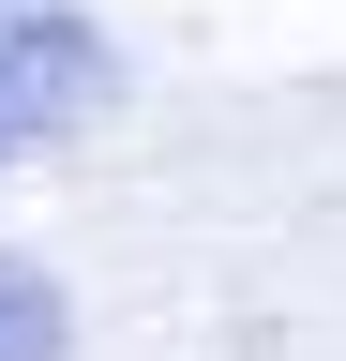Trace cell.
I'll return each mask as SVG.
<instances>
[{"mask_svg":"<svg viewBox=\"0 0 346 361\" xmlns=\"http://www.w3.org/2000/svg\"><path fill=\"white\" fill-rule=\"evenodd\" d=\"M121 121V30L91 0H0V166Z\"/></svg>","mask_w":346,"mask_h":361,"instance_id":"cell-1","label":"cell"},{"mask_svg":"<svg viewBox=\"0 0 346 361\" xmlns=\"http://www.w3.org/2000/svg\"><path fill=\"white\" fill-rule=\"evenodd\" d=\"M0 361H75V301L30 256H0Z\"/></svg>","mask_w":346,"mask_h":361,"instance_id":"cell-2","label":"cell"}]
</instances>
